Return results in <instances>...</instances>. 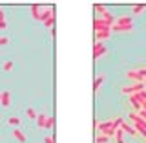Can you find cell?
<instances>
[{
	"label": "cell",
	"instance_id": "cell-29",
	"mask_svg": "<svg viewBox=\"0 0 146 143\" xmlns=\"http://www.w3.org/2000/svg\"><path fill=\"white\" fill-rule=\"evenodd\" d=\"M137 72H139L141 75H143V79H146V68H143V70H137Z\"/></svg>",
	"mask_w": 146,
	"mask_h": 143
},
{
	"label": "cell",
	"instance_id": "cell-20",
	"mask_svg": "<svg viewBox=\"0 0 146 143\" xmlns=\"http://www.w3.org/2000/svg\"><path fill=\"white\" fill-rule=\"evenodd\" d=\"M115 140H117V143H124V132H122L121 128H117V132H115Z\"/></svg>",
	"mask_w": 146,
	"mask_h": 143
},
{
	"label": "cell",
	"instance_id": "cell-30",
	"mask_svg": "<svg viewBox=\"0 0 146 143\" xmlns=\"http://www.w3.org/2000/svg\"><path fill=\"white\" fill-rule=\"evenodd\" d=\"M0 99H2V92H0Z\"/></svg>",
	"mask_w": 146,
	"mask_h": 143
},
{
	"label": "cell",
	"instance_id": "cell-18",
	"mask_svg": "<svg viewBox=\"0 0 146 143\" xmlns=\"http://www.w3.org/2000/svg\"><path fill=\"white\" fill-rule=\"evenodd\" d=\"M46 119H48V116H46V114H38V116H36V125H38L40 128H44Z\"/></svg>",
	"mask_w": 146,
	"mask_h": 143
},
{
	"label": "cell",
	"instance_id": "cell-16",
	"mask_svg": "<svg viewBox=\"0 0 146 143\" xmlns=\"http://www.w3.org/2000/svg\"><path fill=\"white\" fill-rule=\"evenodd\" d=\"M144 9H146V4H137V6L131 7V13H133V15H141Z\"/></svg>",
	"mask_w": 146,
	"mask_h": 143
},
{
	"label": "cell",
	"instance_id": "cell-5",
	"mask_svg": "<svg viewBox=\"0 0 146 143\" xmlns=\"http://www.w3.org/2000/svg\"><path fill=\"white\" fill-rule=\"evenodd\" d=\"M110 35H111V30L106 31H95V42H102V40H108Z\"/></svg>",
	"mask_w": 146,
	"mask_h": 143
},
{
	"label": "cell",
	"instance_id": "cell-3",
	"mask_svg": "<svg viewBox=\"0 0 146 143\" xmlns=\"http://www.w3.org/2000/svg\"><path fill=\"white\" fill-rule=\"evenodd\" d=\"M106 46H104V42H95L93 44V59H100L102 55H106Z\"/></svg>",
	"mask_w": 146,
	"mask_h": 143
},
{
	"label": "cell",
	"instance_id": "cell-2",
	"mask_svg": "<svg viewBox=\"0 0 146 143\" xmlns=\"http://www.w3.org/2000/svg\"><path fill=\"white\" fill-rule=\"evenodd\" d=\"M141 90H144V83H135V85H131V86H124V88H122V94L133 95V94H137V92H141Z\"/></svg>",
	"mask_w": 146,
	"mask_h": 143
},
{
	"label": "cell",
	"instance_id": "cell-11",
	"mask_svg": "<svg viewBox=\"0 0 146 143\" xmlns=\"http://www.w3.org/2000/svg\"><path fill=\"white\" fill-rule=\"evenodd\" d=\"M0 103H2V107H9V105H11V92H9V90L2 92V99H0Z\"/></svg>",
	"mask_w": 146,
	"mask_h": 143
},
{
	"label": "cell",
	"instance_id": "cell-24",
	"mask_svg": "<svg viewBox=\"0 0 146 143\" xmlns=\"http://www.w3.org/2000/svg\"><path fill=\"white\" fill-rule=\"evenodd\" d=\"M53 24H55V15H53V17H49L48 20L44 22V26H46V28H53Z\"/></svg>",
	"mask_w": 146,
	"mask_h": 143
},
{
	"label": "cell",
	"instance_id": "cell-21",
	"mask_svg": "<svg viewBox=\"0 0 146 143\" xmlns=\"http://www.w3.org/2000/svg\"><path fill=\"white\" fill-rule=\"evenodd\" d=\"M93 9H95V11H97V13H100V15H104V13L108 11V9L102 6V4H95V6H93Z\"/></svg>",
	"mask_w": 146,
	"mask_h": 143
},
{
	"label": "cell",
	"instance_id": "cell-27",
	"mask_svg": "<svg viewBox=\"0 0 146 143\" xmlns=\"http://www.w3.org/2000/svg\"><path fill=\"white\" fill-rule=\"evenodd\" d=\"M44 143H55V140H53L51 136H46V138H44Z\"/></svg>",
	"mask_w": 146,
	"mask_h": 143
},
{
	"label": "cell",
	"instance_id": "cell-1",
	"mask_svg": "<svg viewBox=\"0 0 146 143\" xmlns=\"http://www.w3.org/2000/svg\"><path fill=\"white\" fill-rule=\"evenodd\" d=\"M130 119H131V123H133V128L137 130V134H143L146 138V121L141 116H137V112L133 114H130Z\"/></svg>",
	"mask_w": 146,
	"mask_h": 143
},
{
	"label": "cell",
	"instance_id": "cell-25",
	"mask_svg": "<svg viewBox=\"0 0 146 143\" xmlns=\"http://www.w3.org/2000/svg\"><path fill=\"white\" fill-rule=\"evenodd\" d=\"M51 127H53V117L48 116V119H46V123H44V128H51Z\"/></svg>",
	"mask_w": 146,
	"mask_h": 143
},
{
	"label": "cell",
	"instance_id": "cell-6",
	"mask_svg": "<svg viewBox=\"0 0 146 143\" xmlns=\"http://www.w3.org/2000/svg\"><path fill=\"white\" fill-rule=\"evenodd\" d=\"M126 75H128V79H131V81H135V83H144L143 79V75H141L137 70H128L126 72Z\"/></svg>",
	"mask_w": 146,
	"mask_h": 143
},
{
	"label": "cell",
	"instance_id": "cell-15",
	"mask_svg": "<svg viewBox=\"0 0 146 143\" xmlns=\"http://www.w3.org/2000/svg\"><path fill=\"white\" fill-rule=\"evenodd\" d=\"M104 81H106V75H97V77H95V81H93V90L97 92L100 86H102Z\"/></svg>",
	"mask_w": 146,
	"mask_h": 143
},
{
	"label": "cell",
	"instance_id": "cell-19",
	"mask_svg": "<svg viewBox=\"0 0 146 143\" xmlns=\"http://www.w3.org/2000/svg\"><path fill=\"white\" fill-rule=\"evenodd\" d=\"M13 66H15V62H13V61H6V62L2 64V70H4V72H11Z\"/></svg>",
	"mask_w": 146,
	"mask_h": 143
},
{
	"label": "cell",
	"instance_id": "cell-7",
	"mask_svg": "<svg viewBox=\"0 0 146 143\" xmlns=\"http://www.w3.org/2000/svg\"><path fill=\"white\" fill-rule=\"evenodd\" d=\"M130 24H133V20H131V17H128V15L115 18V26H130Z\"/></svg>",
	"mask_w": 146,
	"mask_h": 143
},
{
	"label": "cell",
	"instance_id": "cell-14",
	"mask_svg": "<svg viewBox=\"0 0 146 143\" xmlns=\"http://www.w3.org/2000/svg\"><path fill=\"white\" fill-rule=\"evenodd\" d=\"M7 125L13 127V128H18V127H20V117H18V116H9L7 117Z\"/></svg>",
	"mask_w": 146,
	"mask_h": 143
},
{
	"label": "cell",
	"instance_id": "cell-26",
	"mask_svg": "<svg viewBox=\"0 0 146 143\" xmlns=\"http://www.w3.org/2000/svg\"><path fill=\"white\" fill-rule=\"evenodd\" d=\"M6 44H9V39L7 37H0V46H6Z\"/></svg>",
	"mask_w": 146,
	"mask_h": 143
},
{
	"label": "cell",
	"instance_id": "cell-23",
	"mask_svg": "<svg viewBox=\"0 0 146 143\" xmlns=\"http://www.w3.org/2000/svg\"><path fill=\"white\" fill-rule=\"evenodd\" d=\"M110 138L108 136H104V134H99L97 138H95V143H108Z\"/></svg>",
	"mask_w": 146,
	"mask_h": 143
},
{
	"label": "cell",
	"instance_id": "cell-8",
	"mask_svg": "<svg viewBox=\"0 0 146 143\" xmlns=\"http://www.w3.org/2000/svg\"><path fill=\"white\" fill-rule=\"evenodd\" d=\"M29 9H31V17H33L35 20H40V11H42V6H40V4H33Z\"/></svg>",
	"mask_w": 146,
	"mask_h": 143
},
{
	"label": "cell",
	"instance_id": "cell-13",
	"mask_svg": "<svg viewBox=\"0 0 146 143\" xmlns=\"http://www.w3.org/2000/svg\"><path fill=\"white\" fill-rule=\"evenodd\" d=\"M97 128H99V132H100V134H102V132L106 130V128H113V123H111V119H110V121L97 123ZM115 130H117V128H115Z\"/></svg>",
	"mask_w": 146,
	"mask_h": 143
},
{
	"label": "cell",
	"instance_id": "cell-28",
	"mask_svg": "<svg viewBox=\"0 0 146 143\" xmlns=\"http://www.w3.org/2000/svg\"><path fill=\"white\" fill-rule=\"evenodd\" d=\"M0 22H6V13L0 9Z\"/></svg>",
	"mask_w": 146,
	"mask_h": 143
},
{
	"label": "cell",
	"instance_id": "cell-4",
	"mask_svg": "<svg viewBox=\"0 0 146 143\" xmlns=\"http://www.w3.org/2000/svg\"><path fill=\"white\" fill-rule=\"evenodd\" d=\"M93 28H95V31H106V30H111V24H108V22L102 20V18H95Z\"/></svg>",
	"mask_w": 146,
	"mask_h": 143
},
{
	"label": "cell",
	"instance_id": "cell-9",
	"mask_svg": "<svg viewBox=\"0 0 146 143\" xmlns=\"http://www.w3.org/2000/svg\"><path fill=\"white\" fill-rule=\"evenodd\" d=\"M13 138L18 141V143H26L27 140H26V134L20 130V128H13Z\"/></svg>",
	"mask_w": 146,
	"mask_h": 143
},
{
	"label": "cell",
	"instance_id": "cell-22",
	"mask_svg": "<svg viewBox=\"0 0 146 143\" xmlns=\"http://www.w3.org/2000/svg\"><path fill=\"white\" fill-rule=\"evenodd\" d=\"M122 121H124V119H122L121 116H119V117H115V119H111V123H113V128H121Z\"/></svg>",
	"mask_w": 146,
	"mask_h": 143
},
{
	"label": "cell",
	"instance_id": "cell-17",
	"mask_svg": "<svg viewBox=\"0 0 146 143\" xmlns=\"http://www.w3.org/2000/svg\"><path fill=\"white\" fill-rule=\"evenodd\" d=\"M26 116L29 117V119H36V116H38V114H36V110H35L33 107H27V108H26Z\"/></svg>",
	"mask_w": 146,
	"mask_h": 143
},
{
	"label": "cell",
	"instance_id": "cell-12",
	"mask_svg": "<svg viewBox=\"0 0 146 143\" xmlns=\"http://www.w3.org/2000/svg\"><path fill=\"white\" fill-rule=\"evenodd\" d=\"M133 30V24H130V26H115L113 24L111 26V31H115V33H122V31H131Z\"/></svg>",
	"mask_w": 146,
	"mask_h": 143
},
{
	"label": "cell",
	"instance_id": "cell-10",
	"mask_svg": "<svg viewBox=\"0 0 146 143\" xmlns=\"http://www.w3.org/2000/svg\"><path fill=\"white\" fill-rule=\"evenodd\" d=\"M121 130L124 132V134H130V136H137V130L133 128V125H128V123L122 121V125H121Z\"/></svg>",
	"mask_w": 146,
	"mask_h": 143
}]
</instances>
